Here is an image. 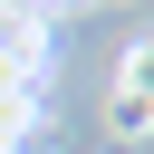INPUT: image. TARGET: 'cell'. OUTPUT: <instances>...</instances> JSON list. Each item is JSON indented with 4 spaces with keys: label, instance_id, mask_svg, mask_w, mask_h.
<instances>
[{
    "label": "cell",
    "instance_id": "obj_2",
    "mask_svg": "<svg viewBox=\"0 0 154 154\" xmlns=\"http://www.w3.org/2000/svg\"><path fill=\"white\" fill-rule=\"evenodd\" d=\"M116 87H125V96H144V106H154V38H135V48H125V58H116Z\"/></svg>",
    "mask_w": 154,
    "mask_h": 154
},
{
    "label": "cell",
    "instance_id": "obj_1",
    "mask_svg": "<svg viewBox=\"0 0 154 154\" xmlns=\"http://www.w3.org/2000/svg\"><path fill=\"white\" fill-rule=\"evenodd\" d=\"M48 58H58V29L19 0H0V96H48Z\"/></svg>",
    "mask_w": 154,
    "mask_h": 154
}]
</instances>
